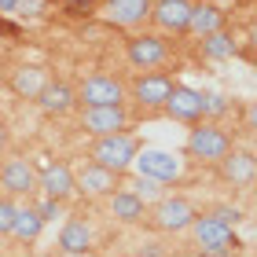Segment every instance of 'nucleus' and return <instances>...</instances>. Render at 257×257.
<instances>
[{
	"label": "nucleus",
	"mask_w": 257,
	"mask_h": 257,
	"mask_svg": "<svg viewBox=\"0 0 257 257\" xmlns=\"http://www.w3.org/2000/svg\"><path fill=\"white\" fill-rule=\"evenodd\" d=\"M140 144L128 133H110V136H96V144H92L88 158L96 162V166L110 169V173H125L128 166H133Z\"/></svg>",
	"instance_id": "f257e3e1"
},
{
	"label": "nucleus",
	"mask_w": 257,
	"mask_h": 257,
	"mask_svg": "<svg viewBox=\"0 0 257 257\" xmlns=\"http://www.w3.org/2000/svg\"><path fill=\"white\" fill-rule=\"evenodd\" d=\"M231 151V136L213 121H195V128L188 133V155L198 162H220Z\"/></svg>",
	"instance_id": "f03ea898"
},
{
	"label": "nucleus",
	"mask_w": 257,
	"mask_h": 257,
	"mask_svg": "<svg viewBox=\"0 0 257 257\" xmlns=\"http://www.w3.org/2000/svg\"><path fill=\"white\" fill-rule=\"evenodd\" d=\"M191 231H195L198 246H202V250H213V253H228V257H231V253H235V246H239L231 224H224L217 213L195 217V220H191Z\"/></svg>",
	"instance_id": "7ed1b4c3"
},
{
	"label": "nucleus",
	"mask_w": 257,
	"mask_h": 257,
	"mask_svg": "<svg viewBox=\"0 0 257 257\" xmlns=\"http://www.w3.org/2000/svg\"><path fill=\"white\" fill-rule=\"evenodd\" d=\"M125 55H128V63L140 66V70L162 66L169 59V41L162 37V33H136V37H128Z\"/></svg>",
	"instance_id": "20e7f679"
},
{
	"label": "nucleus",
	"mask_w": 257,
	"mask_h": 257,
	"mask_svg": "<svg viewBox=\"0 0 257 257\" xmlns=\"http://www.w3.org/2000/svg\"><path fill=\"white\" fill-rule=\"evenodd\" d=\"M133 166L140 169V177L144 180H155V184H173L180 177V162L169 155V151H136V158H133Z\"/></svg>",
	"instance_id": "39448f33"
},
{
	"label": "nucleus",
	"mask_w": 257,
	"mask_h": 257,
	"mask_svg": "<svg viewBox=\"0 0 257 257\" xmlns=\"http://www.w3.org/2000/svg\"><path fill=\"white\" fill-rule=\"evenodd\" d=\"M125 99V88L118 77H107V74H92L85 77V85L77 88V103L81 107H114V103Z\"/></svg>",
	"instance_id": "423d86ee"
},
{
	"label": "nucleus",
	"mask_w": 257,
	"mask_h": 257,
	"mask_svg": "<svg viewBox=\"0 0 257 257\" xmlns=\"http://www.w3.org/2000/svg\"><path fill=\"white\" fill-rule=\"evenodd\" d=\"M162 110H166L173 121H184V125H195V121L206 118L202 114V92H195L188 85H173V92H169V99H166Z\"/></svg>",
	"instance_id": "0eeeda50"
},
{
	"label": "nucleus",
	"mask_w": 257,
	"mask_h": 257,
	"mask_svg": "<svg viewBox=\"0 0 257 257\" xmlns=\"http://www.w3.org/2000/svg\"><path fill=\"white\" fill-rule=\"evenodd\" d=\"M81 128H85V133H92V136L125 133V128H128V114H125L121 103H114V107H85Z\"/></svg>",
	"instance_id": "6e6552de"
},
{
	"label": "nucleus",
	"mask_w": 257,
	"mask_h": 257,
	"mask_svg": "<svg viewBox=\"0 0 257 257\" xmlns=\"http://www.w3.org/2000/svg\"><path fill=\"white\" fill-rule=\"evenodd\" d=\"M37 188L44 191V198H55V202H66L74 195V169L66 162H41V177Z\"/></svg>",
	"instance_id": "1a4fd4ad"
},
{
	"label": "nucleus",
	"mask_w": 257,
	"mask_h": 257,
	"mask_svg": "<svg viewBox=\"0 0 257 257\" xmlns=\"http://www.w3.org/2000/svg\"><path fill=\"white\" fill-rule=\"evenodd\" d=\"M173 85H177V81L169 74H144V77H136V85H133V99L147 110H158V107H166Z\"/></svg>",
	"instance_id": "9d476101"
},
{
	"label": "nucleus",
	"mask_w": 257,
	"mask_h": 257,
	"mask_svg": "<svg viewBox=\"0 0 257 257\" xmlns=\"http://www.w3.org/2000/svg\"><path fill=\"white\" fill-rule=\"evenodd\" d=\"M0 184L8 195H33L37 191V173H33L30 158H8L0 166Z\"/></svg>",
	"instance_id": "9b49d317"
},
{
	"label": "nucleus",
	"mask_w": 257,
	"mask_h": 257,
	"mask_svg": "<svg viewBox=\"0 0 257 257\" xmlns=\"http://www.w3.org/2000/svg\"><path fill=\"white\" fill-rule=\"evenodd\" d=\"M191 0H151V19L166 33H188Z\"/></svg>",
	"instance_id": "f8f14e48"
},
{
	"label": "nucleus",
	"mask_w": 257,
	"mask_h": 257,
	"mask_svg": "<svg viewBox=\"0 0 257 257\" xmlns=\"http://www.w3.org/2000/svg\"><path fill=\"white\" fill-rule=\"evenodd\" d=\"M195 217L198 213H195V206L188 198H162L155 206V224L162 231H184V228H191Z\"/></svg>",
	"instance_id": "ddd939ff"
},
{
	"label": "nucleus",
	"mask_w": 257,
	"mask_h": 257,
	"mask_svg": "<svg viewBox=\"0 0 257 257\" xmlns=\"http://www.w3.org/2000/svg\"><path fill=\"white\" fill-rule=\"evenodd\" d=\"M114 188H118V173L103 169L96 166V162H88L85 169L74 177V191L88 195V198H99V195H114Z\"/></svg>",
	"instance_id": "4468645a"
},
{
	"label": "nucleus",
	"mask_w": 257,
	"mask_h": 257,
	"mask_svg": "<svg viewBox=\"0 0 257 257\" xmlns=\"http://www.w3.org/2000/svg\"><path fill=\"white\" fill-rule=\"evenodd\" d=\"M228 15L220 11L213 0H202V4H191V15H188V33H198V37H206V33H217L224 30Z\"/></svg>",
	"instance_id": "2eb2a0df"
},
{
	"label": "nucleus",
	"mask_w": 257,
	"mask_h": 257,
	"mask_svg": "<svg viewBox=\"0 0 257 257\" xmlns=\"http://www.w3.org/2000/svg\"><path fill=\"white\" fill-rule=\"evenodd\" d=\"M220 177H224L231 188H246L253 180V155L250 151H228L220 158Z\"/></svg>",
	"instance_id": "dca6fc26"
},
{
	"label": "nucleus",
	"mask_w": 257,
	"mask_h": 257,
	"mask_svg": "<svg viewBox=\"0 0 257 257\" xmlns=\"http://www.w3.org/2000/svg\"><path fill=\"white\" fill-rule=\"evenodd\" d=\"M107 19L114 26H140L151 19V0H107Z\"/></svg>",
	"instance_id": "f3484780"
},
{
	"label": "nucleus",
	"mask_w": 257,
	"mask_h": 257,
	"mask_svg": "<svg viewBox=\"0 0 257 257\" xmlns=\"http://www.w3.org/2000/svg\"><path fill=\"white\" fill-rule=\"evenodd\" d=\"M59 250L63 253H88L92 250V228H88V220H81V217H70L63 231H59Z\"/></svg>",
	"instance_id": "a211bd4d"
},
{
	"label": "nucleus",
	"mask_w": 257,
	"mask_h": 257,
	"mask_svg": "<svg viewBox=\"0 0 257 257\" xmlns=\"http://www.w3.org/2000/svg\"><path fill=\"white\" fill-rule=\"evenodd\" d=\"M37 103H41L44 114H66V110L77 103V96H74V88H70L66 81H48V85L41 88Z\"/></svg>",
	"instance_id": "6ab92c4d"
},
{
	"label": "nucleus",
	"mask_w": 257,
	"mask_h": 257,
	"mask_svg": "<svg viewBox=\"0 0 257 257\" xmlns=\"http://www.w3.org/2000/svg\"><path fill=\"white\" fill-rule=\"evenodd\" d=\"M110 209H114L118 220H125V224H136V220L147 217V202L140 195H133V191H114L110 195Z\"/></svg>",
	"instance_id": "aec40b11"
},
{
	"label": "nucleus",
	"mask_w": 257,
	"mask_h": 257,
	"mask_svg": "<svg viewBox=\"0 0 257 257\" xmlns=\"http://www.w3.org/2000/svg\"><path fill=\"white\" fill-rule=\"evenodd\" d=\"M44 85H48V74H44L41 66H19L15 74H11V88H15L19 96H26V99H37Z\"/></svg>",
	"instance_id": "412c9836"
},
{
	"label": "nucleus",
	"mask_w": 257,
	"mask_h": 257,
	"mask_svg": "<svg viewBox=\"0 0 257 257\" xmlns=\"http://www.w3.org/2000/svg\"><path fill=\"white\" fill-rule=\"evenodd\" d=\"M41 228H44L41 213H37L33 206H26V209H15V220H11V231H8V235L19 239V242H33V239L41 235Z\"/></svg>",
	"instance_id": "4be33fe9"
},
{
	"label": "nucleus",
	"mask_w": 257,
	"mask_h": 257,
	"mask_svg": "<svg viewBox=\"0 0 257 257\" xmlns=\"http://www.w3.org/2000/svg\"><path fill=\"white\" fill-rule=\"evenodd\" d=\"M235 52H239V44L228 30H217V33H206L202 37V55L206 59H231Z\"/></svg>",
	"instance_id": "5701e85b"
},
{
	"label": "nucleus",
	"mask_w": 257,
	"mask_h": 257,
	"mask_svg": "<svg viewBox=\"0 0 257 257\" xmlns=\"http://www.w3.org/2000/svg\"><path fill=\"white\" fill-rule=\"evenodd\" d=\"M52 0H0V15H19V19H33L44 15Z\"/></svg>",
	"instance_id": "b1692460"
},
{
	"label": "nucleus",
	"mask_w": 257,
	"mask_h": 257,
	"mask_svg": "<svg viewBox=\"0 0 257 257\" xmlns=\"http://www.w3.org/2000/svg\"><path fill=\"white\" fill-rule=\"evenodd\" d=\"M228 110V99L217 96V92H209V96H202V114H209V118H217V114Z\"/></svg>",
	"instance_id": "393cba45"
},
{
	"label": "nucleus",
	"mask_w": 257,
	"mask_h": 257,
	"mask_svg": "<svg viewBox=\"0 0 257 257\" xmlns=\"http://www.w3.org/2000/svg\"><path fill=\"white\" fill-rule=\"evenodd\" d=\"M96 11V0H66V15L70 19H88Z\"/></svg>",
	"instance_id": "a878e982"
},
{
	"label": "nucleus",
	"mask_w": 257,
	"mask_h": 257,
	"mask_svg": "<svg viewBox=\"0 0 257 257\" xmlns=\"http://www.w3.org/2000/svg\"><path fill=\"white\" fill-rule=\"evenodd\" d=\"M15 202H11V198H0V235H8L11 231V220H15Z\"/></svg>",
	"instance_id": "bb28decb"
},
{
	"label": "nucleus",
	"mask_w": 257,
	"mask_h": 257,
	"mask_svg": "<svg viewBox=\"0 0 257 257\" xmlns=\"http://www.w3.org/2000/svg\"><path fill=\"white\" fill-rule=\"evenodd\" d=\"M33 209L41 213V220H55V217L63 213V202H55V198H41V202L33 206Z\"/></svg>",
	"instance_id": "cd10ccee"
},
{
	"label": "nucleus",
	"mask_w": 257,
	"mask_h": 257,
	"mask_svg": "<svg viewBox=\"0 0 257 257\" xmlns=\"http://www.w3.org/2000/svg\"><path fill=\"white\" fill-rule=\"evenodd\" d=\"M133 195H140V198H144V195H158V184L140 177V184H136V191H133Z\"/></svg>",
	"instance_id": "c85d7f7f"
},
{
	"label": "nucleus",
	"mask_w": 257,
	"mask_h": 257,
	"mask_svg": "<svg viewBox=\"0 0 257 257\" xmlns=\"http://www.w3.org/2000/svg\"><path fill=\"white\" fill-rule=\"evenodd\" d=\"M213 213L224 220V224H235V220H239V209H213Z\"/></svg>",
	"instance_id": "c756f323"
},
{
	"label": "nucleus",
	"mask_w": 257,
	"mask_h": 257,
	"mask_svg": "<svg viewBox=\"0 0 257 257\" xmlns=\"http://www.w3.org/2000/svg\"><path fill=\"white\" fill-rule=\"evenodd\" d=\"M8 144V128H4V121H0V147Z\"/></svg>",
	"instance_id": "7c9ffc66"
}]
</instances>
